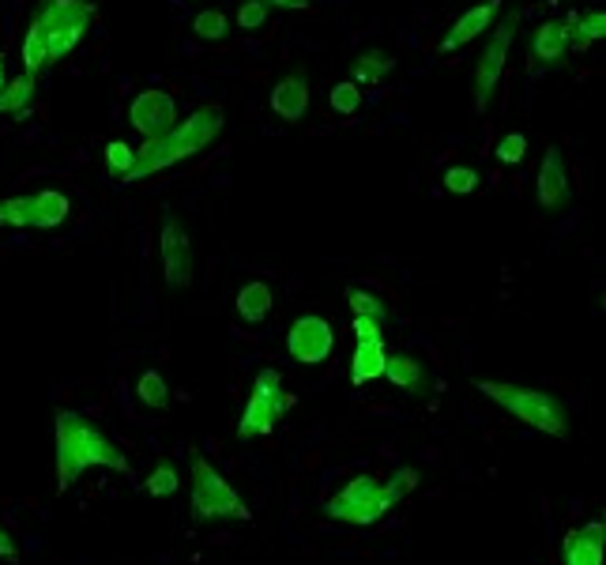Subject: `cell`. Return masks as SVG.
Wrapping results in <instances>:
<instances>
[{
    "label": "cell",
    "instance_id": "cell-1",
    "mask_svg": "<svg viewBox=\"0 0 606 565\" xmlns=\"http://www.w3.org/2000/svg\"><path fill=\"white\" fill-rule=\"evenodd\" d=\"M223 128H226L223 106H219V102L200 106V110L188 113L185 121H177L170 133L147 140L140 151H136L133 170H128L121 182H125V185L144 182V177H151V174H162L166 167H177V162H185V159H193V155L208 151V147L215 144L219 136H223Z\"/></svg>",
    "mask_w": 606,
    "mask_h": 565
},
{
    "label": "cell",
    "instance_id": "cell-2",
    "mask_svg": "<svg viewBox=\"0 0 606 565\" xmlns=\"http://www.w3.org/2000/svg\"><path fill=\"white\" fill-rule=\"evenodd\" d=\"M87 468L133 475L121 445L79 412H57V490H69Z\"/></svg>",
    "mask_w": 606,
    "mask_h": 565
},
{
    "label": "cell",
    "instance_id": "cell-3",
    "mask_svg": "<svg viewBox=\"0 0 606 565\" xmlns=\"http://www.w3.org/2000/svg\"><path fill=\"white\" fill-rule=\"evenodd\" d=\"M474 389L486 400H494L497 407H505L509 415H516L520 422H528L531 430L569 441V433H572L569 407H565L554 392L528 389V384H512V381H490V377H474Z\"/></svg>",
    "mask_w": 606,
    "mask_h": 565
},
{
    "label": "cell",
    "instance_id": "cell-4",
    "mask_svg": "<svg viewBox=\"0 0 606 565\" xmlns=\"http://www.w3.org/2000/svg\"><path fill=\"white\" fill-rule=\"evenodd\" d=\"M188 494H193V520H252L249 505L237 498V490L223 479L200 453L188 460Z\"/></svg>",
    "mask_w": 606,
    "mask_h": 565
},
{
    "label": "cell",
    "instance_id": "cell-5",
    "mask_svg": "<svg viewBox=\"0 0 606 565\" xmlns=\"http://www.w3.org/2000/svg\"><path fill=\"white\" fill-rule=\"evenodd\" d=\"M35 20L46 35L49 64H57L84 42V35L91 30V20H95V4H87V0H42Z\"/></svg>",
    "mask_w": 606,
    "mask_h": 565
},
{
    "label": "cell",
    "instance_id": "cell-6",
    "mask_svg": "<svg viewBox=\"0 0 606 565\" xmlns=\"http://www.w3.org/2000/svg\"><path fill=\"white\" fill-rule=\"evenodd\" d=\"M392 505L396 502L388 498V490H384V482L376 479V475H355V479H350L339 494L327 498V517L366 528V524L381 520Z\"/></svg>",
    "mask_w": 606,
    "mask_h": 565
},
{
    "label": "cell",
    "instance_id": "cell-7",
    "mask_svg": "<svg viewBox=\"0 0 606 565\" xmlns=\"http://www.w3.org/2000/svg\"><path fill=\"white\" fill-rule=\"evenodd\" d=\"M294 404V396L283 392V373L280 370H260L257 384H252V396L242 412V422H237V438L252 441L260 433H272V426L280 422V415Z\"/></svg>",
    "mask_w": 606,
    "mask_h": 565
},
{
    "label": "cell",
    "instance_id": "cell-8",
    "mask_svg": "<svg viewBox=\"0 0 606 565\" xmlns=\"http://www.w3.org/2000/svg\"><path fill=\"white\" fill-rule=\"evenodd\" d=\"M516 27H520V15H509V20L502 23V27L490 30L486 46H482L479 53V64H474V113H486L490 102H494V91L497 84H502L505 76V61H509V49H512V38H516Z\"/></svg>",
    "mask_w": 606,
    "mask_h": 565
},
{
    "label": "cell",
    "instance_id": "cell-9",
    "mask_svg": "<svg viewBox=\"0 0 606 565\" xmlns=\"http://www.w3.org/2000/svg\"><path fill=\"white\" fill-rule=\"evenodd\" d=\"M69 196L57 188H42L30 196H8L0 200V226H38V231H53L69 219Z\"/></svg>",
    "mask_w": 606,
    "mask_h": 565
},
{
    "label": "cell",
    "instance_id": "cell-10",
    "mask_svg": "<svg viewBox=\"0 0 606 565\" xmlns=\"http://www.w3.org/2000/svg\"><path fill=\"white\" fill-rule=\"evenodd\" d=\"M159 253H162V275H166L170 291H188V286H193V272H196V257H193L188 231L174 216L162 219Z\"/></svg>",
    "mask_w": 606,
    "mask_h": 565
},
{
    "label": "cell",
    "instance_id": "cell-11",
    "mask_svg": "<svg viewBox=\"0 0 606 565\" xmlns=\"http://www.w3.org/2000/svg\"><path fill=\"white\" fill-rule=\"evenodd\" d=\"M128 125L136 128V133L144 136V140H154V136L170 133V128L177 125V102L170 91H159V87H151V91H140L128 102Z\"/></svg>",
    "mask_w": 606,
    "mask_h": 565
},
{
    "label": "cell",
    "instance_id": "cell-12",
    "mask_svg": "<svg viewBox=\"0 0 606 565\" xmlns=\"http://www.w3.org/2000/svg\"><path fill=\"white\" fill-rule=\"evenodd\" d=\"M286 351H290V355L298 358L301 366L324 363V358L335 351L332 324H327L324 317H317V314L298 317V321L290 324V332H286Z\"/></svg>",
    "mask_w": 606,
    "mask_h": 565
},
{
    "label": "cell",
    "instance_id": "cell-13",
    "mask_svg": "<svg viewBox=\"0 0 606 565\" xmlns=\"http://www.w3.org/2000/svg\"><path fill=\"white\" fill-rule=\"evenodd\" d=\"M572 188H569V167H565L561 147H546L543 167H539V182H535V200L543 211H561L569 204Z\"/></svg>",
    "mask_w": 606,
    "mask_h": 565
},
{
    "label": "cell",
    "instance_id": "cell-14",
    "mask_svg": "<svg viewBox=\"0 0 606 565\" xmlns=\"http://www.w3.org/2000/svg\"><path fill=\"white\" fill-rule=\"evenodd\" d=\"M603 554H606V524H603V517L565 531V546H561L565 565H603Z\"/></svg>",
    "mask_w": 606,
    "mask_h": 565
},
{
    "label": "cell",
    "instance_id": "cell-15",
    "mask_svg": "<svg viewBox=\"0 0 606 565\" xmlns=\"http://www.w3.org/2000/svg\"><path fill=\"white\" fill-rule=\"evenodd\" d=\"M309 98H313V91H309L306 72H286L280 84L272 87V95H268V106H272L275 118L294 125V121H301L309 113Z\"/></svg>",
    "mask_w": 606,
    "mask_h": 565
},
{
    "label": "cell",
    "instance_id": "cell-16",
    "mask_svg": "<svg viewBox=\"0 0 606 565\" xmlns=\"http://www.w3.org/2000/svg\"><path fill=\"white\" fill-rule=\"evenodd\" d=\"M497 8H502V0H486V4L467 8L460 20L453 23V30L441 38V53H456V49H463L467 42H474L479 35H486L490 23H494V15H497Z\"/></svg>",
    "mask_w": 606,
    "mask_h": 565
},
{
    "label": "cell",
    "instance_id": "cell-17",
    "mask_svg": "<svg viewBox=\"0 0 606 565\" xmlns=\"http://www.w3.org/2000/svg\"><path fill=\"white\" fill-rule=\"evenodd\" d=\"M569 53V23L551 20L531 35V61L543 64V69H554V64L565 61Z\"/></svg>",
    "mask_w": 606,
    "mask_h": 565
},
{
    "label": "cell",
    "instance_id": "cell-18",
    "mask_svg": "<svg viewBox=\"0 0 606 565\" xmlns=\"http://www.w3.org/2000/svg\"><path fill=\"white\" fill-rule=\"evenodd\" d=\"M384 358H388L384 340H358L355 358H350V381H355L358 389H362V384H370V381H381V377H384Z\"/></svg>",
    "mask_w": 606,
    "mask_h": 565
},
{
    "label": "cell",
    "instance_id": "cell-19",
    "mask_svg": "<svg viewBox=\"0 0 606 565\" xmlns=\"http://www.w3.org/2000/svg\"><path fill=\"white\" fill-rule=\"evenodd\" d=\"M384 377H388L396 389L415 392V396H422V392L430 389V373H425V366L419 363V358H411V355L384 358Z\"/></svg>",
    "mask_w": 606,
    "mask_h": 565
},
{
    "label": "cell",
    "instance_id": "cell-20",
    "mask_svg": "<svg viewBox=\"0 0 606 565\" xmlns=\"http://www.w3.org/2000/svg\"><path fill=\"white\" fill-rule=\"evenodd\" d=\"M272 306H275V294L264 280H249L237 291V314H242V321H249V324L268 321Z\"/></svg>",
    "mask_w": 606,
    "mask_h": 565
},
{
    "label": "cell",
    "instance_id": "cell-21",
    "mask_svg": "<svg viewBox=\"0 0 606 565\" xmlns=\"http://www.w3.org/2000/svg\"><path fill=\"white\" fill-rule=\"evenodd\" d=\"M569 49L572 53H584L592 42H599L606 35V12L603 8H592V12H572L569 20Z\"/></svg>",
    "mask_w": 606,
    "mask_h": 565
},
{
    "label": "cell",
    "instance_id": "cell-22",
    "mask_svg": "<svg viewBox=\"0 0 606 565\" xmlns=\"http://www.w3.org/2000/svg\"><path fill=\"white\" fill-rule=\"evenodd\" d=\"M35 91H38V76H30V72H20V76H12L4 84V91H0V113H23L30 102H35Z\"/></svg>",
    "mask_w": 606,
    "mask_h": 565
},
{
    "label": "cell",
    "instance_id": "cell-23",
    "mask_svg": "<svg viewBox=\"0 0 606 565\" xmlns=\"http://www.w3.org/2000/svg\"><path fill=\"white\" fill-rule=\"evenodd\" d=\"M392 69H396V53H388V49H366V53L355 61V72H350V79H355L358 87H362V84H376V79L388 76Z\"/></svg>",
    "mask_w": 606,
    "mask_h": 565
},
{
    "label": "cell",
    "instance_id": "cell-24",
    "mask_svg": "<svg viewBox=\"0 0 606 565\" xmlns=\"http://www.w3.org/2000/svg\"><path fill=\"white\" fill-rule=\"evenodd\" d=\"M136 400L147 407V412H166L170 407V389H166V377L159 370H144L136 377Z\"/></svg>",
    "mask_w": 606,
    "mask_h": 565
},
{
    "label": "cell",
    "instance_id": "cell-25",
    "mask_svg": "<svg viewBox=\"0 0 606 565\" xmlns=\"http://www.w3.org/2000/svg\"><path fill=\"white\" fill-rule=\"evenodd\" d=\"M20 61H23V72H30V76H38V72H42L46 64H49V57H46V35H42V27H38L35 15H30L27 35H23Z\"/></svg>",
    "mask_w": 606,
    "mask_h": 565
},
{
    "label": "cell",
    "instance_id": "cell-26",
    "mask_svg": "<svg viewBox=\"0 0 606 565\" xmlns=\"http://www.w3.org/2000/svg\"><path fill=\"white\" fill-rule=\"evenodd\" d=\"M193 30L203 42H223V38L231 35V20H226V12H219V8H208V12H200L193 20Z\"/></svg>",
    "mask_w": 606,
    "mask_h": 565
},
{
    "label": "cell",
    "instance_id": "cell-27",
    "mask_svg": "<svg viewBox=\"0 0 606 565\" xmlns=\"http://www.w3.org/2000/svg\"><path fill=\"white\" fill-rule=\"evenodd\" d=\"M347 306L355 309V317H376L381 324H384V317H388V306H384L376 294L362 291V286H347Z\"/></svg>",
    "mask_w": 606,
    "mask_h": 565
},
{
    "label": "cell",
    "instance_id": "cell-28",
    "mask_svg": "<svg viewBox=\"0 0 606 565\" xmlns=\"http://www.w3.org/2000/svg\"><path fill=\"white\" fill-rule=\"evenodd\" d=\"M327 106H332L335 113H343V118H350V113H358V106H362V87H358L355 79H343V84L332 87Z\"/></svg>",
    "mask_w": 606,
    "mask_h": 565
},
{
    "label": "cell",
    "instance_id": "cell-29",
    "mask_svg": "<svg viewBox=\"0 0 606 565\" xmlns=\"http://www.w3.org/2000/svg\"><path fill=\"white\" fill-rule=\"evenodd\" d=\"M177 487H182V482H177V468L174 464H166V460L147 475V494L151 498H170V494H177Z\"/></svg>",
    "mask_w": 606,
    "mask_h": 565
},
{
    "label": "cell",
    "instance_id": "cell-30",
    "mask_svg": "<svg viewBox=\"0 0 606 565\" xmlns=\"http://www.w3.org/2000/svg\"><path fill=\"white\" fill-rule=\"evenodd\" d=\"M133 162H136V147H128L125 140L106 144V170H110L113 177H125L128 170H133Z\"/></svg>",
    "mask_w": 606,
    "mask_h": 565
},
{
    "label": "cell",
    "instance_id": "cell-31",
    "mask_svg": "<svg viewBox=\"0 0 606 565\" xmlns=\"http://www.w3.org/2000/svg\"><path fill=\"white\" fill-rule=\"evenodd\" d=\"M494 155H497V162H505V167H516V162H523V155H528V136L523 133L502 136L494 147Z\"/></svg>",
    "mask_w": 606,
    "mask_h": 565
},
{
    "label": "cell",
    "instance_id": "cell-32",
    "mask_svg": "<svg viewBox=\"0 0 606 565\" xmlns=\"http://www.w3.org/2000/svg\"><path fill=\"white\" fill-rule=\"evenodd\" d=\"M419 482H422L419 468H399L396 475H392L388 482H384V490H388V498H392V502L399 505V502H404L407 494H411L415 487H419Z\"/></svg>",
    "mask_w": 606,
    "mask_h": 565
},
{
    "label": "cell",
    "instance_id": "cell-33",
    "mask_svg": "<svg viewBox=\"0 0 606 565\" xmlns=\"http://www.w3.org/2000/svg\"><path fill=\"white\" fill-rule=\"evenodd\" d=\"M445 188H448V193H456V196L474 193V188H479V170H471V167H448L445 170Z\"/></svg>",
    "mask_w": 606,
    "mask_h": 565
},
{
    "label": "cell",
    "instance_id": "cell-34",
    "mask_svg": "<svg viewBox=\"0 0 606 565\" xmlns=\"http://www.w3.org/2000/svg\"><path fill=\"white\" fill-rule=\"evenodd\" d=\"M268 12H272V8H268L264 0H245V4L237 8V30H260L268 23Z\"/></svg>",
    "mask_w": 606,
    "mask_h": 565
},
{
    "label": "cell",
    "instance_id": "cell-35",
    "mask_svg": "<svg viewBox=\"0 0 606 565\" xmlns=\"http://www.w3.org/2000/svg\"><path fill=\"white\" fill-rule=\"evenodd\" d=\"M355 340H381V321L376 317H355Z\"/></svg>",
    "mask_w": 606,
    "mask_h": 565
},
{
    "label": "cell",
    "instance_id": "cell-36",
    "mask_svg": "<svg viewBox=\"0 0 606 565\" xmlns=\"http://www.w3.org/2000/svg\"><path fill=\"white\" fill-rule=\"evenodd\" d=\"M268 8H286V12H309L313 0H264Z\"/></svg>",
    "mask_w": 606,
    "mask_h": 565
},
{
    "label": "cell",
    "instance_id": "cell-37",
    "mask_svg": "<svg viewBox=\"0 0 606 565\" xmlns=\"http://www.w3.org/2000/svg\"><path fill=\"white\" fill-rule=\"evenodd\" d=\"M0 558H4V562H15V558H20V551H15L12 536H8L4 528H0Z\"/></svg>",
    "mask_w": 606,
    "mask_h": 565
},
{
    "label": "cell",
    "instance_id": "cell-38",
    "mask_svg": "<svg viewBox=\"0 0 606 565\" xmlns=\"http://www.w3.org/2000/svg\"><path fill=\"white\" fill-rule=\"evenodd\" d=\"M4 84H8V57L0 53V91H4Z\"/></svg>",
    "mask_w": 606,
    "mask_h": 565
}]
</instances>
